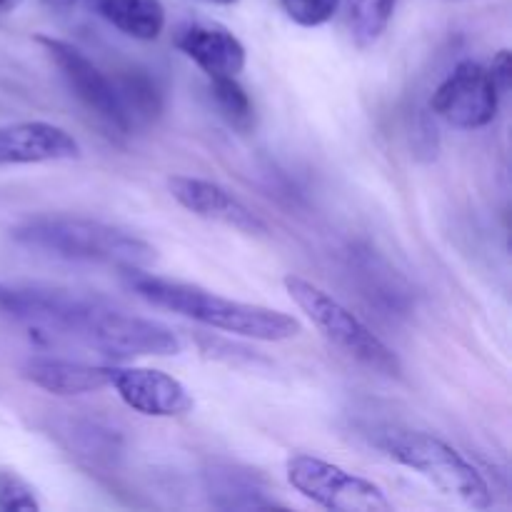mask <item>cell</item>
<instances>
[{
  "instance_id": "4",
  "label": "cell",
  "mask_w": 512,
  "mask_h": 512,
  "mask_svg": "<svg viewBox=\"0 0 512 512\" xmlns=\"http://www.w3.org/2000/svg\"><path fill=\"white\" fill-rule=\"evenodd\" d=\"M285 290L293 298V303L313 320L315 328L335 345L343 350L348 358L358 360L368 370L388 378H398L403 373V363L395 355L393 348L383 343L378 335L370 328H365L345 305L323 288L313 285L310 280L300 278V275H288L285 278Z\"/></svg>"
},
{
  "instance_id": "23",
  "label": "cell",
  "mask_w": 512,
  "mask_h": 512,
  "mask_svg": "<svg viewBox=\"0 0 512 512\" xmlns=\"http://www.w3.org/2000/svg\"><path fill=\"white\" fill-rule=\"evenodd\" d=\"M45 5H55V8H63V5H73L78 3V0H43Z\"/></svg>"
},
{
  "instance_id": "13",
  "label": "cell",
  "mask_w": 512,
  "mask_h": 512,
  "mask_svg": "<svg viewBox=\"0 0 512 512\" xmlns=\"http://www.w3.org/2000/svg\"><path fill=\"white\" fill-rule=\"evenodd\" d=\"M23 378L53 395L98 393L110 385L108 365H85L60 358H33L23 365Z\"/></svg>"
},
{
  "instance_id": "18",
  "label": "cell",
  "mask_w": 512,
  "mask_h": 512,
  "mask_svg": "<svg viewBox=\"0 0 512 512\" xmlns=\"http://www.w3.org/2000/svg\"><path fill=\"white\" fill-rule=\"evenodd\" d=\"M398 0H348L350 33L358 45H373L388 28Z\"/></svg>"
},
{
  "instance_id": "2",
  "label": "cell",
  "mask_w": 512,
  "mask_h": 512,
  "mask_svg": "<svg viewBox=\"0 0 512 512\" xmlns=\"http://www.w3.org/2000/svg\"><path fill=\"white\" fill-rule=\"evenodd\" d=\"M13 240L28 250L80 263L115 265V268H148L155 248L115 225L70 215H40L20 223Z\"/></svg>"
},
{
  "instance_id": "22",
  "label": "cell",
  "mask_w": 512,
  "mask_h": 512,
  "mask_svg": "<svg viewBox=\"0 0 512 512\" xmlns=\"http://www.w3.org/2000/svg\"><path fill=\"white\" fill-rule=\"evenodd\" d=\"M20 3H23V0H0V15H5V13H13V10L18 8Z\"/></svg>"
},
{
  "instance_id": "21",
  "label": "cell",
  "mask_w": 512,
  "mask_h": 512,
  "mask_svg": "<svg viewBox=\"0 0 512 512\" xmlns=\"http://www.w3.org/2000/svg\"><path fill=\"white\" fill-rule=\"evenodd\" d=\"M490 78H493L498 93H508L512 85V53L508 48L500 50L493 58V65H490Z\"/></svg>"
},
{
  "instance_id": "12",
  "label": "cell",
  "mask_w": 512,
  "mask_h": 512,
  "mask_svg": "<svg viewBox=\"0 0 512 512\" xmlns=\"http://www.w3.org/2000/svg\"><path fill=\"white\" fill-rule=\"evenodd\" d=\"M80 158V145L65 128L43 120L0 125V165L55 163Z\"/></svg>"
},
{
  "instance_id": "3",
  "label": "cell",
  "mask_w": 512,
  "mask_h": 512,
  "mask_svg": "<svg viewBox=\"0 0 512 512\" xmlns=\"http://www.w3.org/2000/svg\"><path fill=\"white\" fill-rule=\"evenodd\" d=\"M373 443L388 458L418 473L448 498L460 500L475 510H485L493 505V493L483 475L458 450L450 448L435 435L420 433V430L383 428L375 433Z\"/></svg>"
},
{
  "instance_id": "1",
  "label": "cell",
  "mask_w": 512,
  "mask_h": 512,
  "mask_svg": "<svg viewBox=\"0 0 512 512\" xmlns=\"http://www.w3.org/2000/svg\"><path fill=\"white\" fill-rule=\"evenodd\" d=\"M123 278L125 285L145 303L178 313L208 328L223 330V333L263 340V343H280V340H290L303 333V325L293 315L265 308V305L223 298L200 285L160 278V275L145 273L143 268H125Z\"/></svg>"
},
{
  "instance_id": "8",
  "label": "cell",
  "mask_w": 512,
  "mask_h": 512,
  "mask_svg": "<svg viewBox=\"0 0 512 512\" xmlns=\"http://www.w3.org/2000/svg\"><path fill=\"white\" fill-rule=\"evenodd\" d=\"M498 88L488 68L473 60H463L433 93V113L453 128H485L498 115Z\"/></svg>"
},
{
  "instance_id": "9",
  "label": "cell",
  "mask_w": 512,
  "mask_h": 512,
  "mask_svg": "<svg viewBox=\"0 0 512 512\" xmlns=\"http://www.w3.org/2000/svg\"><path fill=\"white\" fill-rule=\"evenodd\" d=\"M110 385L130 410L148 418H178L193 410V395L183 383L163 370L153 368H113Z\"/></svg>"
},
{
  "instance_id": "19",
  "label": "cell",
  "mask_w": 512,
  "mask_h": 512,
  "mask_svg": "<svg viewBox=\"0 0 512 512\" xmlns=\"http://www.w3.org/2000/svg\"><path fill=\"white\" fill-rule=\"evenodd\" d=\"M35 490L13 470H0V512H38Z\"/></svg>"
},
{
  "instance_id": "20",
  "label": "cell",
  "mask_w": 512,
  "mask_h": 512,
  "mask_svg": "<svg viewBox=\"0 0 512 512\" xmlns=\"http://www.w3.org/2000/svg\"><path fill=\"white\" fill-rule=\"evenodd\" d=\"M278 3L285 15L303 28H318L328 23L340 8V0H278Z\"/></svg>"
},
{
  "instance_id": "10",
  "label": "cell",
  "mask_w": 512,
  "mask_h": 512,
  "mask_svg": "<svg viewBox=\"0 0 512 512\" xmlns=\"http://www.w3.org/2000/svg\"><path fill=\"white\" fill-rule=\"evenodd\" d=\"M168 190L185 210H190L198 218L215 220V223H223L245 235L268 233L265 220L255 215L243 200L235 198L223 185L203 178H190V175H173L168 180Z\"/></svg>"
},
{
  "instance_id": "11",
  "label": "cell",
  "mask_w": 512,
  "mask_h": 512,
  "mask_svg": "<svg viewBox=\"0 0 512 512\" xmlns=\"http://www.w3.org/2000/svg\"><path fill=\"white\" fill-rule=\"evenodd\" d=\"M173 43L185 58L193 60L208 78H225V75L243 73L245 45L235 33H230L220 23L193 20L183 23L173 35Z\"/></svg>"
},
{
  "instance_id": "15",
  "label": "cell",
  "mask_w": 512,
  "mask_h": 512,
  "mask_svg": "<svg viewBox=\"0 0 512 512\" xmlns=\"http://www.w3.org/2000/svg\"><path fill=\"white\" fill-rule=\"evenodd\" d=\"M100 18L135 40H155L165 28L160 0H95Z\"/></svg>"
},
{
  "instance_id": "16",
  "label": "cell",
  "mask_w": 512,
  "mask_h": 512,
  "mask_svg": "<svg viewBox=\"0 0 512 512\" xmlns=\"http://www.w3.org/2000/svg\"><path fill=\"white\" fill-rule=\"evenodd\" d=\"M118 98L123 103L125 115L133 123V130L138 125H150L163 113V90L158 88L153 75L148 70H128L113 80Z\"/></svg>"
},
{
  "instance_id": "7",
  "label": "cell",
  "mask_w": 512,
  "mask_h": 512,
  "mask_svg": "<svg viewBox=\"0 0 512 512\" xmlns=\"http://www.w3.org/2000/svg\"><path fill=\"white\" fill-rule=\"evenodd\" d=\"M88 348L115 360L143 358V355H178L183 350L178 335L158 320L138 318L105 303L88 335Z\"/></svg>"
},
{
  "instance_id": "6",
  "label": "cell",
  "mask_w": 512,
  "mask_h": 512,
  "mask_svg": "<svg viewBox=\"0 0 512 512\" xmlns=\"http://www.w3.org/2000/svg\"><path fill=\"white\" fill-rule=\"evenodd\" d=\"M35 43L43 45V50L48 53V58L53 60L55 68L60 70V75H63V80L68 83V88L73 90L75 98H78L100 123H105L118 135H128L130 130H133V123H130V118L125 115L123 103H120L118 98L115 83L93 63V60L85 58L75 45L58 38H50V35H38Z\"/></svg>"
},
{
  "instance_id": "14",
  "label": "cell",
  "mask_w": 512,
  "mask_h": 512,
  "mask_svg": "<svg viewBox=\"0 0 512 512\" xmlns=\"http://www.w3.org/2000/svg\"><path fill=\"white\" fill-rule=\"evenodd\" d=\"M208 493L215 508L223 510H273L283 503L270 495L268 480L260 473L238 465H213L205 473Z\"/></svg>"
},
{
  "instance_id": "24",
  "label": "cell",
  "mask_w": 512,
  "mask_h": 512,
  "mask_svg": "<svg viewBox=\"0 0 512 512\" xmlns=\"http://www.w3.org/2000/svg\"><path fill=\"white\" fill-rule=\"evenodd\" d=\"M210 3H220V5H233V3H238V0H210Z\"/></svg>"
},
{
  "instance_id": "5",
  "label": "cell",
  "mask_w": 512,
  "mask_h": 512,
  "mask_svg": "<svg viewBox=\"0 0 512 512\" xmlns=\"http://www.w3.org/2000/svg\"><path fill=\"white\" fill-rule=\"evenodd\" d=\"M288 483L303 498L335 512H390L393 503L373 480L348 473L313 455H293L285 463Z\"/></svg>"
},
{
  "instance_id": "17",
  "label": "cell",
  "mask_w": 512,
  "mask_h": 512,
  "mask_svg": "<svg viewBox=\"0 0 512 512\" xmlns=\"http://www.w3.org/2000/svg\"><path fill=\"white\" fill-rule=\"evenodd\" d=\"M210 98H213L218 113L228 120L240 133H250L255 128V105L248 90L235 80V75L225 78H210Z\"/></svg>"
}]
</instances>
